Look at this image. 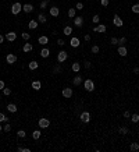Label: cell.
Wrapping results in <instances>:
<instances>
[{
	"label": "cell",
	"mask_w": 139,
	"mask_h": 152,
	"mask_svg": "<svg viewBox=\"0 0 139 152\" xmlns=\"http://www.w3.org/2000/svg\"><path fill=\"white\" fill-rule=\"evenodd\" d=\"M21 11H22V4H21V3H18V1H15V3L11 6V13H13L14 16H18Z\"/></svg>",
	"instance_id": "6da1fadb"
},
{
	"label": "cell",
	"mask_w": 139,
	"mask_h": 152,
	"mask_svg": "<svg viewBox=\"0 0 139 152\" xmlns=\"http://www.w3.org/2000/svg\"><path fill=\"white\" fill-rule=\"evenodd\" d=\"M83 88L86 89L88 92H92L93 89H95V82L90 80V78H88V80L83 81Z\"/></svg>",
	"instance_id": "7a4b0ae2"
},
{
	"label": "cell",
	"mask_w": 139,
	"mask_h": 152,
	"mask_svg": "<svg viewBox=\"0 0 139 152\" xmlns=\"http://www.w3.org/2000/svg\"><path fill=\"white\" fill-rule=\"evenodd\" d=\"M67 57H68L67 52L66 50H61V52H58V55H57V62L58 63H64L67 60Z\"/></svg>",
	"instance_id": "3957f363"
},
{
	"label": "cell",
	"mask_w": 139,
	"mask_h": 152,
	"mask_svg": "<svg viewBox=\"0 0 139 152\" xmlns=\"http://www.w3.org/2000/svg\"><path fill=\"white\" fill-rule=\"evenodd\" d=\"M38 124H39V127H41V128H47V127L50 126V121H49V119H45V117H42V119H39Z\"/></svg>",
	"instance_id": "277c9868"
},
{
	"label": "cell",
	"mask_w": 139,
	"mask_h": 152,
	"mask_svg": "<svg viewBox=\"0 0 139 152\" xmlns=\"http://www.w3.org/2000/svg\"><path fill=\"white\" fill-rule=\"evenodd\" d=\"M79 117H81L82 123H89V121H90V113L89 112H82Z\"/></svg>",
	"instance_id": "5b68a950"
},
{
	"label": "cell",
	"mask_w": 139,
	"mask_h": 152,
	"mask_svg": "<svg viewBox=\"0 0 139 152\" xmlns=\"http://www.w3.org/2000/svg\"><path fill=\"white\" fill-rule=\"evenodd\" d=\"M113 24L115 25V27H123L124 25V23H123V20L120 18V16H117V14H114V18H113Z\"/></svg>",
	"instance_id": "8992f818"
},
{
	"label": "cell",
	"mask_w": 139,
	"mask_h": 152,
	"mask_svg": "<svg viewBox=\"0 0 139 152\" xmlns=\"http://www.w3.org/2000/svg\"><path fill=\"white\" fill-rule=\"evenodd\" d=\"M106 31H107V27L104 24H99L93 28V32H102V34H104Z\"/></svg>",
	"instance_id": "52a82bcc"
},
{
	"label": "cell",
	"mask_w": 139,
	"mask_h": 152,
	"mask_svg": "<svg viewBox=\"0 0 139 152\" xmlns=\"http://www.w3.org/2000/svg\"><path fill=\"white\" fill-rule=\"evenodd\" d=\"M6 62H7L8 64H14L17 62V56L13 55V53H8L7 56H6Z\"/></svg>",
	"instance_id": "ba28073f"
},
{
	"label": "cell",
	"mask_w": 139,
	"mask_h": 152,
	"mask_svg": "<svg viewBox=\"0 0 139 152\" xmlns=\"http://www.w3.org/2000/svg\"><path fill=\"white\" fill-rule=\"evenodd\" d=\"M22 11H25L26 14H29V13L33 11V6L29 4V3H25V4H22Z\"/></svg>",
	"instance_id": "9c48e42d"
},
{
	"label": "cell",
	"mask_w": 139,
	"mask_h": 152,
	"mask_svg": "<svg viewBox=\"0 0 139 152\" xmlns=\"http://www.w3.org/2000/svg\"><path fill=\"white\" fill-rule=\"evenodd\" d=\"M49 13H50V16H51V17H58V16H60V10H58V7H56V6L50 7Z\"/></svg>",
	"instance_id": "30bf717a"
},
{
	"label": "cell",
	"mask_w": 139,
	"mask_h": 152,
	"mask_svg": "<svg viewBox=\"0 0 139 152\" xmlns=\"http://www.w3.org/2000/svg\"><path fill=\"white\" fill-rule=\"evenodd\" d=\"M70 45H71V48H78V46L81 45V42H79V39H78L77 36H72L71 40H70Z\"/></svg>",
	"instance_id": "8fae6325"
},
{
	"label": "cell",
	"mask_w": 139,
	"mask_h": 152,
	"mask_svg": "<svg viewBox=\"0 0 139 152\" xmlns=\"http://www.w3.org/2000/svg\"><path fill=\"white\" fill-rule=\"evenodd\" d=\"M74 25L78 27V28H81L82 25H83V18L82 17H75L74 18Z\"/></svg>",
	"instance_id": "7c38bea8"
},
{
	"label": "cell",
	"mask_w": 139,
	"mask_h": 152,
	"mask_svg": "<svg viewBox=\"0 0 139 152\" xmlns=\"http://www.w3.org/2000/svg\"><path fill=\"white\" fill-rule=\"evenodd\" d=\"M6 39L10 40V42H14V40L17 39V34L14 31H11V32H8L7 35H6Z\"/></svg>",
	"instance_id": "4fadbf2b"
},
{
	"label": "cell",
	"mask_w": 139,
	"mask_h": 152,
	"mask_svg": "<svg viewBox=\"0 0 139 152\" xmlns=\"http://www.w3.org/2000/svg\"><path fill=\"white\" fill-rule=\"evenodd\" d=\"M117 53H118L120 56H127V55H128V50H127V48H125V46H118V49H117Z\"/></svg>",
	"instance_id": "5bb4252c"
},
{
	"label": "cell",
	"mask_w": 139,
	"mask_h": 152,
	"mask_svg": "<svg viewBox=\"0 0 139 152\" xmlns=\"http://www.w3.org/2000/svg\"><path fill=\"white\" fill-rule=\"evenodd\" d=\"M82 82H83V80H82V77L81 75H77V77H74V80H72V84L75 85V87H79Z\"/></svg>",
	"instance_id": "9a60e30c"
},
{
	"label": "cell",
	"mask_w": 139,
	"mask_h": 152,
	"mask_svg": "<svg viewBox=\"0 0 139 152\" xmlns=\"http://www.w3.org/2000/svg\"><path fill=\"white\" fill-rule=\"evenodd\" d=\"M63 34H64L66 36H71V35H72V27H70V25L64 27V29H63Z\"/></svg>",
	"instance_id": "2e32d148"
},
{
	"label": "cell",
	"mask_w": 139,
	"mask_h": 152,
	"mask_svg": "<svg viewBox=\"0 0 139 152\" xmlns=\"http://www.w3.org/2000/svg\"><path fill=\"white\" fill-rule=\"evenodd\" d=\"M32 49H33V46L29 43V42H25V45L22 46V50H24L25 53H29V52H32Z\"/></svg>",
	"instance_id": "e0dca14e"
},
{
	"label": "cell",
	"mask_w": 139,
	"mask_h": 152,
	"mask_svg": "<svg viewBox=\"0 0 139 152\" xmlns=\"http://www.w3.org/2000/svg\"><path fill=\"white\" fill-rule=\"evenodd\" d=\"M38 25H39V23H38L36 20H31V21L28 23V28H29V29H36Z\"/></svg>",
	"instance_id": "ac0fdd59"
},
{
	"label": "cell",
	"mask_w": 139,
	"mask_h": 152,
	"mask_svg": "<svg viewBox=\"0 0 139 152\" xmlns=\"http://www.w3.org/2000/svg\"><path fill=\"white\" fill-rule=\"evenodd\" d=\"M63 96H64V98H71V96H72V89L71 88H64L63 89Z\"/></svg>",
	"instance_id": "d6986e66"
},
{
	"label": "cell",
	"mask_w": 139,
	"mask_h": 152,
	"mask_svg": "<svg viewBox=\"0 0 139 152\" xmlns=\"http://www.w3.org/2000/svg\"><path fill=\"white\" fill-rule=\"evenodd\" d=\"M38 42H39L41 45H47V43H49V38H47V36H45V35H42V36H39Z\"/></svg>",
	"instance_id": "ffe728a7"
},
{
	"label": "cell",
	"mask_w": 139,
	"mask_h": 152,
	"mask_svg": "<svg viewBox=\"0 0 139 152\" xmlns=\"http://www.w3.org/2000/svg\"><path fill=\"white\" fill-rule=\"evenodd\" d=\"M41 56L43 57V59H46V57H49L50 56V50L47 48H43L41 50Z\"/></svg>",
	"instance_id": "44dd1931"
},
{
	"label": "cell",
	"mask_w": 139,
	"mask_h": 152,
	"mask_svg": "<svg viewBox=\"0 0 139 152\" xmlns=\"http://www.w3.org/2000/svg\"><path fill=\"white\" fill-rule=\"evenodd\" d=\"M38 23H42V24H45V23H47V18H46V16H45L43 13H41V14L38 16Z\"/></svg>",
	"instance_id": "7402d4cb"
},
{
	"label": "cell",
	"mask_w": 139,
	"mask_h": 152,
	"mask_svg": "<svg viewBox=\"0 0 139 152\" xmlns=\"http://www.w3.org/2000/svg\"><path fill=\"white\" fill-rule=\"evenodd\" d=\"M32 88L36 89V91H39V89L42 88V82H41V81H38V80L33 81V82H32Z\"/></svg>",
	"instance_id": "603a6c76"
},
{
	"label": "cell",
	"mask_w": 139,
	"mask_h": 152,
	"mask_svg": "<svg viewBox=\"0 0 139 152\" xmlns=\"http://www.w3.org/2000/svg\"><path fill=\"white\" fill-rule=\"evenodd\" d=\"M7 110H8V112H11V113H15V112H17V105L8 103V105H7Z\"/></svg>",
	"instance_id": "cb8c5ba5"
},
{
	"label": "cell",
	"mask_w": 139,
	"mask_h": 152,
	"mask_svg": "<svg viewBox=\"0 0 139 152\" xmlns=\"http://www.w3.org/2000/svg\"><path fill=\"white\" fill-rule=\"evenodd\" d=\"M28 67H29V70H36V68L39 67V64H38V62L33 60V62H31V63L28 64Z\"/></svg>",
	"instance_id": "d4e9b609"
},
{
	"label": "cell",
	"mask_w": 139,
	"mask_h": 152,
	"mask_svg": "<svg viewBox=\"0 0 139 152\" xmlns=\"http://www.w3.org/2000/svg\"><path fill=\"white\" fill-rule=\"evenodd\" d=\"M129 149H131L132 152L139 151V144H138V142H132V144L129 145Z\"/></svg>",
	"instance_id": "484cf974"
},
{
	"label": "cell",
	"mask_w": 139,
	"mask_h": 152,
	"mask_svg": "<svg viewBox=\"0 0 139 152\" xmlns=\"http://www.w3.org/2000/svg\"><path fill=\"white\" fill-rule=\"evenodd\" d=\"M72 71H75V73H78L79 70H81V64L78 63V62H75V63H72Z\"/></svg>",
	"instance_id": "4316f807"
},
{
	"label": "cell",
	"mask_w": 139,
	"mask_h": 152,
	"mask_svg": "<svg viewBox=\"0 0 139 152\" xmlns=\"http://www.w3.org/2000/svg\"><path fill=\"white\" fill-rule=\"evenodd\" d=\"M41 135H42V133L39 131V130H35V131L32 133V138H33V140H39Z\"/></svg>",
	"instance_id": "83f0119b"
},
{
	"label": "cell",
	"mask_w": 139,
	"mask_h": 152,
	"mask_svg": "<svg viewBox=\"0 0 139 152\" xmlns=\"http://www.w3.org/2000/svg\"><path fill=\"white\" fill-rule=\"evenodd\" d=\"M50 3V0H42L41 4H39V7H41V10H45V8L47 7V4Z\"/></svg>",
	"instance_id": "f1b7e54d"
},
{
	"label": "cell",
	"mask_w": 139,
	"mask_h": 152,
	"mask_svg": "<svg viewBox=\"0 0 139 152\" xmlns=\"http://www.w3.org/2000/svg\"><path fill=\"white\" fill-rule=\"evenodd\" d=\"M75 14H77V8H70L68 10V17L70 18H75Z\"/></svg>",
	"instance_id": "f546056e"
},
{
	"label": "cell",
	"mask_w": 139,
	"mask_h": 152,
	"mask_svg": "<svg viewBox=\"0 0 139 152\" xmlns=\"http://www.w3.org/2000/svg\"><path fill=\"white\" fill-rule=\"evenodd\" d=\"M131 121H132V123H138V121H139V114H138V113L131 114Z\"/></svg>",
	"instance_id": "4dcf8cb0"
},
{
	"label": "cell",
	"mask_w": 139,
	"mask_h": 152,
	"mask_svg": "<svg viewBox=\"0 0 139 152\" xmlns=\"http://www.w3.org/2000/svg\"><path fill=\"white\" fill-rule=\"evenodd\" d=\"M118 133L123 134V135H125V134H128V128L127 127H120L118 128Z\"/></svg>",
	"instance_id": "1f68e13d"
},
{
	"label": "cell",
	"mask_w": 139,
	"mask_h": 152,
	"mask_svg": "<svg viewBox=\"0 0 139 152\" xmlns=\"http://www.w3.org/2000/svg\"><path fill=\"white\" fill-rule=\"evenodd\" d=\"M8 120V117L4 114L3 112H0V123H3V121H7Z\"/></svg>",
	"instance_id": "d6a6232c"
},
{
	"label": "cell",
	"mask_w": 139,
	"mask_h": 152,
	"mask_svg": "<svg viewBox=\"0 0 139 152\" xmlns=\"http://www.w3.org/2000/svg\"><path fill=\"white\" fill-rule=\"evenodd\" d=\"M99 50H100V48H99L98 45H93V46H92V53H93V55H98Z\"/></svg>",
	"instance_id": "836d02e7"
},
{
	"label": "cell",
	"mask_w": 139,
	"mask_h": 152,
	"mask_svg": "<svg viewBox=\"0 0 139 152\" xmlns=\"http://www.w3.org/2000/svg\"><path fill=\"white\" fill-rule=\"evenodd\" d=\"M132 11H134L135 14H139V3H136V4L132 6Z\"/></svg>",
	"instance_id": "e575fe53"
},
{
	"label": "cell",
	"mask_w": 139,
	"mask_h": 152,
	"mask_svg": "<svg viewBox=\"0 0 139 152\" xmlns=\"http://www.w3.org/2000/svg\"><path fill=\"white\" fill-rule=\"evenodd\" d=\"M21 36H22V39H24V40H29V38H31V35H29L28 32H22V34H21Z\"/></svg>",
	"instance_id": "d590c367"
},
{
	"label": "cell",
	"mask_w": 139,
	"mask_h": 152,
	"mask_svg": "<svg viewBox=\"0 0 139 152\" xmlns=\"http://www.w3.org/2000/svg\"><path fill=\"white\" fill-rule=\"evenodd\" d=\"M17 135L20 137V138H25V135H26V134H25L24 130H18V131H17Z\"/></svg>",
	"instance_id": "8d00e7d4"
},
{
	"label": "cell",
	"mask_w": 139,
	"mask_h": 152,
	"mask_svg": "<svg viewBox=\"0 0 139 152\" xmlns=\"http://www.w3.org/2000/svg\"><path fill=\"white\" fill-rule=\"evenodd\" d=\"M17 151L18 152H31V149H29V148H24V146H18Z\"/></svg>",
	"instance_id": "74e56055"
},
{
	"label": "cell",
	"mask_w": 139,
	"mask_h": 152,
	"mask_svg": "<svg viewBox=\"0 0 139 152\" xmlns=\"http://www.w3.org/2000/svg\"><path fill=\"white\" fill-rule=\"evenodd\" d=\"M10 94H11V89H10V88H6V87H4V88H3V95L8 96Z\"/></svg>",
	"instance_id": "f35d334b"
},
{
	"label": "cell",
	"mask_w": 139,
	"mask_h": 152,
	"mask_svg": "<svg viewBox=\"0 0 139 152\" xmlns=\"http://www.w3.org/2000/svg\"><path fill=\"white\" fill-rule=\"evenodd\" d=\"M3 130H4V133H10V131H11V126H10V124H4Z\"/></svg>",
	"instance_id": "ab89813d"
},
{
	"label": "cell",
	"mask_w": 139,
	"mask_h": 152,
	"mask_svg": "<svg viewBox=\"0 0 139 152\" xmlns=\"http://www.w3.org/2000/svg\"><path fill=\"white\" fill-rule=\"evenodd\" d=\"M125 42H127V38H125V36H123V38H120V39H118V45L124 46V43H125Z\"/></svg>",
	"instance_id": "60d3db41"
},
{
	"label": "cell",
	"mask_w": 139,
	"mask_h": 152,
	"mask_svg": "<svg viewBox=\"0 0 139 152\" xmlns=\"http://www.w3.org/2000/svg\"><path fill=\"white\" fill-rule=\"evenodd\" d=\"M75 8H77V10H82V8H83V3H81V1H78V3L75 4Z\"/></svg>",
	"instance_id": "b9f144b4"
},
{
	"label": "cell",
	"mask_w": 139,
	"mask_h": 152,
	"mask_svg": "<svg viewBox=\"0 0 139 152\" xmlns=\"http://www.w3.org/2000/svg\"><path fill=\"white\" fill-rule=\"evenodd\" d=\"M108 3H110V0H100V4H102L103 7H107Z\"/></svg>",
	"instance_id": "7bdbcfd3"
},
{
	"label": "cell",
	"mask_w": 139,
	"mask_h": 152,
	"mask_svg": "<svg viewBox=\"0 0 139 152\" xmlns=\"http://www.w3.org/2000/svg\"><path fill=\"white\" fill-rule=\"evenodd\" d=\"M92 21H93L95 24H98L99 21H100V17H99L98 14H96V16H93V18H92Z\"/></svg>",
	"instance_id": "ee69618b"
},
{
	"label": "cell",
	"mask_w": 139,
	"mask_h": 152,
	"mask_svg": "<svg viewBox=\"0 0 139 152\" xmlns=\"http://www.w3.org/2000/svg\"><path fill=\"white\" fill-rule=\"evenodd\" d=\"M110 42H111V45H118V39H117L115 36H113V38L110 39Z\"/></svg>",
	"instance_id": "f6af8a7d"
},
{
	"label": "cell",
	"mask_w": 139,
	"mask_h": 152,
	"mask_svg": "<svg viewBox=\"0 0 139 152\" xmlns=\"http://www.w3.org/2000/svg\"><path fill=\"white\" fill-rule=\"evenodd\" d=\"M60 71H61V68H60L58 66H56V67L53 68V74H57V73H60Z\"/></svg>",
	"instance_id": "bcb514c9"
},
{
	"label": "cell",
	"mask_w": 139,
	"mask_h": 152,
	"mask_svg": "<svg viewBox=\"0 0 139 152\" xmlns=\"http://www.w3.org/2000/svg\"><path fill=\"white\" fill-rule=\"evenodd\" d=\"M64 43H66L64 39H57V45L58 46H64Z\"/></svg>",
	"instance_id": "7dc6e473"
},
{
	"label": "cell",
	"mask_w": 139,
	"mask_h": 152,
	"mask_svg": "<svg viewBox=\"0 0 139 152\" xmlns=\"http://www.w3.org/2000/svg\"><path fill=\"white\" fill-rule=\"evenodd\" d=\"M83 66H85L86 68H90V66H92V64H90V62H88V60H86V62L83 63Z\"/></svg>",
	"instance_id": "c3c4849f"
},
{
	"label": "cell",
	"mask_w": 139,
	"mask_h": 152,
	"mask_svg": "<svg viewBox=\"0 0 139 152\" xmlns=\"http://www.w3.org/2000/svg\"><path fill=\"white\" fill-rule=\"evenodd\" d=\"M124 117H125V119L131 117V113H129V112H124Z\"/></svg>",
	"instance_id": "681fc988"
},
{
	"label": "cell",
	"mask_w": 139,
	"mask_h": 152,
	"mask_svg": "<svg viewBox=\"0 0 139 152\" xmlns=\"http://www.w3.org/2000/svg\"><path fill=\"white\" fill-rule=\"evenodd\" d=\"M3 88H4V81L0 80V91H3Z\"/></svg>",
	"instance_id": "f907efd6"
},
{
	"label": "cell",
	"mask_w": 139,
	"mask_h": 152,
	"mask_svg": "<svg viewBox=\"0 0 139 152\" xmlns=\"http://www.w3.org/2000/svg\"><path fill=\"white\" fill-rule=\"evenodd\" d=\"M83 39H85V42H89V40H90V35H85V36H83Z\"/></svg>",
	"instance_id": "816d5d0a"
},
{
	"label": "cell",
	"mask_w": 139,
	"mask_h": 152,
	"mask_svg": "<svg viewBox=\"0 0 139 152\" xmlns=\"http://www.w3.org/2000/svg\"><path fill=\"white\" fill-rule=\"evenodd\" d=\"M132 71L135 73V74H139V67H134V70Z\"/></svg>",
	"instance_id": "f5cc1de1"
},
{
	"label": "cell",
	"mask_w": 139,
	"mask_h": 152,
	"mask_svg": "<svg viewBox=\"0 0 139 152\" xmlns=\"http://www.w3.org/2000/svg\"><path fill=\"white\" fill-rule=\"evenodd\" d=\"M4 39H6V38H4L3 35H0V43H3V42H4Z\"/></svg>",
	"instance_id": "db71d44e"
},
{
	"label": "cell",
	"mask_w": 139,
	"mask_h": 152,
	"mask_svg": "<svg viewBox=\"0 0 139 152\" xmlns=\"http://www.w3.org/2000/svg\"><path fill=\"white\" fill-rule=\"evenodd\" d=\"M1 130H3V128H1V126H0V131H1Z\"/></svg>",
	"instance_id": "11a10c76"
},
{
	"label": "cell",
	"mask_w": 139,
	"mask_h": 152,
	"mask_svg": "<svg viewBox=\"0 0 139 152\" xmlns=\"http://www.w3.org/2000/svg\"><path fill=\"white\" fill-rule=\"evenodd\" d=\"M0 101H1V96H0Z\"/></svg>",
	"instance_id": "9f6ffc18"
},
{
	"label": "cell",
	"mask_w": 139,
	"mask_h": 152,
	"mask_svg": "<svg viewBox=\"0 0 139 152\" xmlns=\"http://www.w3.org/2000/svg\"><path fill=\"white\" fill-rule=\"evenodd\" d=\"M138 140H139V135H138Z\"/></svg>",
	"instance_id": "6f0895ef"
}]
</instances>
